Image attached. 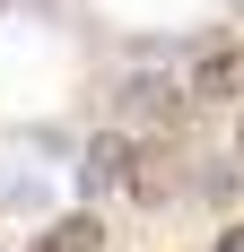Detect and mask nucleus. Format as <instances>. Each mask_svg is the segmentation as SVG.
<instances>
[{
  "label": "nucleus",
  "mask_w": 244,
  "mask_h": 252,
  "mask_svg": "<svg viewBox=\"0 0 244 252\" xmlns=\"http://www.w3.org/2000/svg\"><path fill=\"white\" fill-rule=\"evenodd\" d=\"M192 96H209V104L244 96V44H227V52H209V61H201V78H192Z\"/></svg>",
  "instance_id": "2"
},
{
  "label": "nucleus",
  "mask_w": 244,
  "mask_h": 252,
  "mask_svg": "<svg viewBox=\"0 0 244 252\" xmlns=\"http://www.w3.org/2000/svg\"><path fill=\"white\" fill-rule=\"evenodd\" d=\"M218 252H244V226H227V235H218Z\"/></svg>",
  "instance_id": "5"
},
{
  "label": "nucleus",
  "mask_w": 244,
  "mask_h": 252,
  "mask_svg": "<svg viewBox=\"0 0 244 252\" xmlns=\"http://www.w3.org/2000/svg\"><path fill=\"white\" fill-rule=\"evenodd\" d=\"M96 244H105V226H96V218H61V226L44 235V252H96Z\"/></svg>",
  "instance_id": "4"
},
{
  "label": "nucleus",
  "mask_w": 244,
  "mask_h": 252,
  "mask_svg": "<svg viewBox=\"0 0 244 252\" xmlns=\"http://www.w3.org/2000/svg\"><path fill=\"white\" fill-rule=\"evenodd\" d=\"M122 113H140V122L157 113V122H166V113H174V87H166V78H131V87H122Z\"/></svg>",
  "instance_id": "3"
},
{
  "label": "nucleus",
  "mask_w": 244,
  "mask_h": 252,
  "mask_svg": "<svg viewBox=\"0 0 244 252\" xmlns=\"http://www.w3.org/2000/svg\"><path fill=\"white\" fill-rule=\"evenodd\" d=\"M131 174V148L122 139H87V157H79V200H96L105 183H122Z\"/></svg>",
  "instance_id": "1"
}]
</instances>
